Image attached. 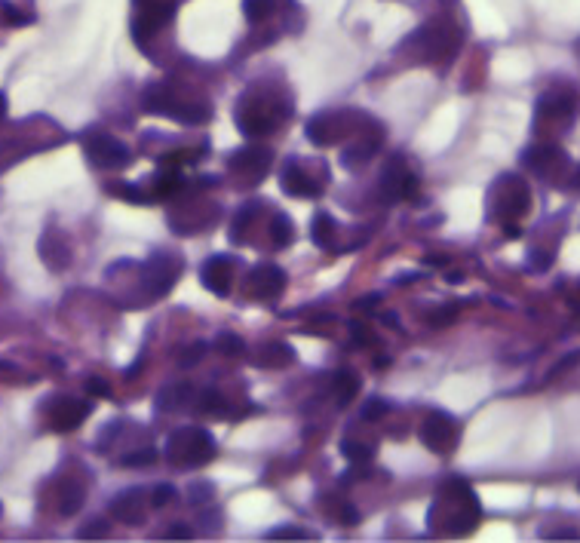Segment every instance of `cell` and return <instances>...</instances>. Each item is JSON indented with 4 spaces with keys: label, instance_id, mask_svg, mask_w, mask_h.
I'll return each instance as SVG.
<instances>
[{
    "label": "cell",
    "instance_id": "4dcf8cb0",
    "mask_svg": "<svg viewBox=\"0 0 580 543\" xmlns=\"http://www.w3.org/2000/svg\"><path fill=\"white\" fill-rule=\"evenodd\" d=\"M215 497V485H209V482H197V485H191V494H188V501L194 504V507H203V504H209Z\"/></svg>",
    "mask_w": 580,
    "mask_h": 543
},
{
    "label": "cell",
    "instance_id": "f546056e",
    "mask_svg": "<svg viewBox=\"0 0 580 543\" xmlns=\"http://www.w3.org/2000/svg\"><path fill=\"white\" fill-rule=\"evenodd\" d=\"M215 350H218V353H225V356H240V353L246 350V344H243L237 335L225 332V335H221V338L215 341Z\"/></svg>",
    "mask_w": 580,
    "mask_h": 543
},
{
    "label": "cell",
    "instance_id": "1f68e13d",
    "mask_svg": "<svg viewBox=\"0 0 580 543\" xmlns=\"http://www.w3.org/2000/svg\"><path fill=\"white\" fill-rule=\"evenodd\" d=\"M157 461V451L154 448H145V451H132V455H126L120 464L123 467H151Z\"/></svg>",
    "mask_w": 580,
    "mask_h": 543
},
{
    "label": "cell",
    "instance_id": "603a6c76",
    "mask_svg": "<svg viewBox=\"0 0 580 543\" xmlns=\"http://www.w3.org/2000/svg\"><path fill=\"white\" fill-rule=\"evenodd\" d=\"M341 455L350 461V464H369L375 458V445L363 442V439H344L341 442Z\"/></svg>",
    "mask_w": 580,
    "mask_h": 543
},
{
    "label": "cell",
    "instance_id": "60d3db41",
    "mask_svg": "<svg viewBox=\"0 0 580 543\" xmlns=\"http://www.w3.org/2000/svg\"><path fill=\"white\" fill-rule=\"evenodd\" d=\"M574 362H580V353H571V356H565L559 366L550 372V378H556V375H562V372H568V369H574Z\"/></svg>",
    "mask_w": 580,
    "mask_h": 543
},
{
    "label": "cell",
    "instance_id": "ee69618b",
    "mask_svg": "<svg viewBox=\"0 0 580 543\" xmlns=\"http://www.w3.org/2000/svg\"><path fill=\"white\" fill-rule=\"evenodd\" d=\"M4 114H7V96L0 93V117H4Z\"/></svg>",
    "mask_w": 580,
    "mask_h": 543
},
{
    "label": "cell",
    "instance_id": "836d02e7",
    "mask_svg": "<svg viewBox=\"0 0 580 543\" xmlns=\"http://www.w3.org/2000/svg\"><path fill=\"white\" fill-rule=\"evenodd\" d=\"M83 540H93V537H102V534H108V525L102 522V519H96V522H89V525H83L80 531H77Z\"/></svg>",
    "mask_w": 580,
    "mask_h": 543
},
{
    "label": "cell",
    "instance_id": "9c48e42d",
    "mask_svg": "<svg viewBox=\"0 0 580 543\" xmlns=\"http://www.w3.org/2000/svg\"><path fill=\"white\" fill-rule=\"evenodd\" d=\"M415 43H421L427 59H442V56H449L455 50V43H458V31L449 25V22H430L424 25L418 34H415Z\"/></svg>",
    "mask_w": 580,
    "mask_h": 543
},
{
    "label": "cell",
    "instance_id": "8992f818",
    "mask_svg": "<svg viewBox=\"0 0 580 543\" xmlns=\"http://www.w3.org/2000/svg\"><path fill=\"white\" fill-rule=\"evenodd\" d=\"M178 280V267H175V258L166 255V252H154L145 264H142V289L148 292L151 301L163 298Z\"/></svg>",
    "mask_w": 580,
    "mask_h": 543
},
{
    "label": "cell",
    "instance_id": "4fadbf2b",
    "mask_svg": "<svg viewBox=\"0 0 580 543\" xmlns=\"http://www.w3.org/2000/svg\"><path fill=\"white\" fill-rule=\"evenodd\" d=\"M86 415H89V402L62 396L50 405V427L59 430V433H71L86 421Z\"/></svg>",
    "mask_w": 580,
    "mask_h": 543
},
{
    "label": "cell",
    "instance_id": "5bb4252c",
    "mask_svg": "<svg viewBox=\"0 0 580 543\" xmlns=\"http://www.w3.org/2000/svg\"><path fill=\"white\" fill-rule=\"evenodd\" d=\"M522 163L531 166L541 178H553L562 166H568V157L556 145H534L522 154Z\"/></svg>",
    "mask_w": 580,
    "mask_h": 543
},
{
    "label": "cell",
    "instance_id": "ac0fdd59",
    "mask_svg": "<svg viewBox=\"0 0 580 543\" xmlns=\"http://www.w3.org/2000/svg\"><path fill=\"white\" fill-rule=\"evenodd\" d=\"M271 160H274V154L267 151L264 145H246V148H240V151L231 157V166L240 169V172H255V175H261V172H267Z\"/></svg>",
    "mask_w": 580,
    "mask_h": 543
},
{
    "label": "cell",
    "instance_id": "cb8c5ba5",
    "mask_svg": "<svg viewBox=\"0 0 580 543\" xmlns=\"http://www.w3.org/2000/svg\"><path fill=\"white\" fill-rule=\"evenodd\" d=\"M332 390H335V402L338 405H347L356 396V390H360V378H356L353 372H338Z\"/></svg>",
    "mask_w": 580,
    "mask_h": 543
},
{
    "label": "cell",
    "instance_id": "7bdbcfd3",
    "mask_svg": "<svg viewBox=\"0 0 580 543\" xmlns=\"http://www.w3.org/2000/svg\"><path fill=\"white\" fill-rule=\"evenodd\" d=\"M169 537H172V540H188V537H191V528H188V525H172V528H169Z\"/></svg>",
    "mask_w": 580,
    "mask_h": 543
},
{
    "label": "cell",
    "instance_id": "ab89813d",
    "mask_svg": "<svg viewBox=\"0 0 580 543\" xmlns=\"http://www.w3.org/2000/svg\"><path fill=\"white\" fill-rule=\"evenodd\" d=\"M86 390L93 393V396H111V390H108V384L102 378H89L86 381Z\"/></svg>",
    "mask_w": 580,
    "mask_h": 543
},
{
    "label": "cell",
    "instance_id": "f1b7e54d",
    "mask_svg": "<svg viewBox=\"0 0 580 543\" xmlns=\"http://www.w3.org/2000/svg\"><path fill=\"white\" fill-rule=\"evenodd\" d=\"M314 534H310L307 528H298V525H283V528H274L267 531V540H310Z\"/></svg>",
    "mask_w": 580,
    "mask_h": 543
},
{
    "label": "cell",
    "instance_id": "7402d4cb",
    "mask_svg": "<svg viewBox=\"0 0 580 543\" xmlns=\"http://www.w3.org/2000/svg\"><path fill=\"white\" fill-rule=\"evenodd\" d=\"M292 359H295V350L283 341H271V344H264V350H261V362L264 366H271V369H283V366H289Z\"/></svg>",
    "mask_w": 580,
    "mask_h": 543
},
{
    "label": "cell",
    "instance_id": "e575fe53",
    "mask_svg": "<svg viewBox=\"0 0 580 543\" xmlns=\"http://www.w3.org/2000/svg\"><path fill=\"white\" fill-rule=\"evenodd\" d=\"M206 353V344H194V347H188L185 353H182V359H178V366H185V369H191L194 362L200 359Z\"/></svg>",
    "mask_w": 580,
    "mask_h": 543
},
{
    "label": "cell",
    "instance_id": "2e32d148",
    "mask_svg": "<svg viewBox=\"0 0 580 543\" xmlns=\"http://www.w3.org/2000/svg\"><path fill=\"white\" fill-rule=\"evenodd\" d=\"M37 252H40L43 261H47L50 270H65V267L71 264V246H68V240L62 237V231H56V228H50L47 234L40 237Z\"/></svg>",
    "mask_w": 580,
    "mask_h": 543
},
{
    "label": "cell",
    "instance_id": "74e56055",
    "mask_svg": "<svg viewBox=\"0 0 580 543\" xmlns=\"http://www.w3.org/2000/svg\"><path fill=\"white\" fill-rule=\"evenodd\" d=\"M114 191H120L126 200H132V203H148V197H142V191L136 188V185H120V188H114Z\"/></svg>",
    "mask_w": 580,
    "mask_h": 543
},
{
    "label": "cell",
    "instance_id": "7c38bea8",
    "mask_svg": "<svg viewBox=\"0 0 580 543\" xmlns=\"http://www.w3.org/2000/svg\"><path fill=\"white\" fill-rule=\"evenodd\" d=\"M249 289L261 298V301H277L286 289V274L283 267L277 264H258L252 267L249 274Z\"/></svg>",
    "mask_w": 580,
    "mask_h": 543
},
{
    "label": "cell",
    "instance_id": "d4e9b609",
    "mask_svg": "<svg viewBox=\"0 0 580 543\" xmlns=\"http://www.w3.org/2000/svg\"><path fill=\"white\" fill-rule=\"evenodd\" d=\"M277 10V0H243V13L252 25L258 22H267Z\"/></svg>",
    "mask_w": 580,
    "mask_h": 543
},
{
    "label": "cell",
    "instance_id": "3957f363",
    "mask_svg": "<svg viewBox=\"0 0 580 543\" xmlns=\"http://www.w3.org/2000/svg\"><path fill=\"white\" fill-rule=\"evenodd\" d=\"M528 206L531 194L519 175H501L492 194H488V215H492V221H516L528 212Z\"/></svg>",
    "mask_w": 580,
    "mask_h": 543
},
{
    "label": "cell",
    "instance_id": "b9f144b4",
    "mask_svg": "<svg viewBox=\"0 0 580 543\" xmlns=\"http://www.w3.org/2000/svg\"><path fill=\"white\" fill-rule=\"evenodd\" d=\"M4 16L10 19V25H28V16L25 13H19L16 7H10V4H4Z\"/></svg>",
    "mask_w": 580,
    "mask_h": 543
},
{
    "label": "cell",
    "instance_id": "30bf717a",
    "mask_svg": "<svg viewBox=\"0 0 580 543\" xmlns=\"http://www.w3.org/2000/svg\"><path fill=\"white\" fill-rule=\"evenodd\" d=\"M231 280H234V261L228 255H212V258L203 261V267H200V283L209 292H215L218 298H228Z\"/></svg>",
    "mask_w": 580,
    "mask_h": 543
},
{
    "label": "cell",
    "instance_id": "52a82bcc",
    "mask_svg": "<svg viewBox=\"0 0 580 543\" xmlns=\"http://www.w3.org/2000/svg\"><path fill=\"white\" fill-rule=\"evenodd\" d=\"M458 436H461V424L445 415V412H433L424 427H421V439L430 451H436V455H449V451H455L458 445Z\"/></svg>",
    "mask_w": 580,
    "mask_h": 543
},
{
    "label": "cell",
    "instance_id": "6da1fadb",
    "mask_svg": "<svg viewBox=\"0 0 580 543\" xmlns=\"http://www.w3.org/2000/svg\"><path fill=\"white\" fill-rule=\"evenodd\" d=\"M215 439L203 427H185L175 430L166 442V461L175 467H203L215 458Z\"/></svg>",
    "mask_w": 580,
    "mask_h": 543
},
{
    "label": "cell",
    "instance_id": "83f0119b",
    "mask_svg": "<svg viewBox=\"0 0 580 543\" xmlns=\"http://www.w3.org/2000/svg\"><path fill=\"white\" fill-rule=\"evenodd\" d=\"M228 405H225V396H221L218 390H203L200 393V412H209V415H218V412H225Z\"/></svg>",
    "mask_w": 580,
    "mask_h": 543
},
{
    "label": "cell",
    "instance_id": "d6a6232c",
    "mask_svg": "<svg viewBox=\"0 0 580 543\" xmlns=\"http://www.w3.org/2000/svg\"><path fill=\"white\" fill-rule=\"evenodd\" d=\"M172 501H175V488H172L169 482L154 485V491H151V507H166V504H172Z\"/></svg>",
    "mask_w": 580,
    "mask_h": 543
},
{
    "label": "cell",
    "instance_id": "d6986e66",
    "mask_svg": "<svg viewBox=\"0 0 580 543\" xmlns=\"http://www.w3.org/2000/svg\"><path fill=\"white\" fill-rule=\"evenodd\" d=\"M378 145H381V129L375 126L369 139L363 135V139L356 142V148H344V151H341V160H344V166H350V169H360L363 163H369V157L378 151Z\"/></svg>",
    "mask_w": 580,
    "mask_h": 543
},
{
    "label": "cell",
    "instance_id": "7a4b0ae2",
    "mask_svg": "<svg viewBox=\"0 0 580 543\" xmlns=\"http://www.w3.org/2000/svg\"><path fill=\"white\" fill-rule=\"evenodd\" d=\"M142 105H145V111L160 114V117H172L178 123H206L212 117L209 105H203V102H185L178 93H172L166 83L148 86L145 96H142Z\"/></svg>",
    "mask_w": 580,
    "mask_h": 543
},
{
    "label": "cell",
    "instance_id": "484cf974",
    "mask_svg": "<svg viewBox=\"0 0 580 543\" xmlns=\"http://www.w3.org/2000/svg\"><path fill=\"white\" fill-rule=\"evenodd\" d=\"M271 240H274L277 249H286L295 240V224L289 221V215H277L271 221Z\"/></svg>",
    "mask_w": 580,
    "mask_h": 543
},
{
    "label": "cell",
    "instance_id": "277c9868",
    "mask_svg": "<svg viewBox=\"0 0 580 543\" xmlns=\"http://www.w3.org/2000/svg\"><path fill=\"white\" fill-rule=\"evenodd\" d=\"M83 154H86L89 163L99 166V169H123V166H129V160H132V151H129L120 139L108 135V132L86 135Z\"/></svg>",
    "mask_w": 580,
    "mask_h": 543
},
{
    "label": "cell",
    "instance_id": "8d00e7d4",
    "mask_svg": "<svg viewBox=\"0 0 580 543\" xmlns=\"http://www.w3.org/2000/svg\"><path fill=\"white\" fill-rule=\"evenodd\" d=\"M455 313H458V307H442V310H433L430 323H433V326H449V323L455 320Z\"/></svg>",
    "mask_w": 580,
    "mask_h": 543
},
{
    "label": "cell",
    "instance_id": "4316f807",
    "mask_svg": "<svg viewBox=\"0 0 580 543\" xmlns=\"http://www.w3.org/2000/svg\"><path fill=\"white\" fill-rule=\"evenodd\" d=\"M83 501H86L83 488H80V485H68V488H65V494H62V504H59L62 516H74V513H80Z\"/></svg>",
    "mask_w": 580,
    "mask_h": 543
},
{
    "label": "cell",
    "instance_id": "5b68a950",
    "mask_svg": "<svg viewBox=\"0 0 580 543\" xmlns=\"http://www.w3.org/2000/svg\"><path fill=\"white\" fill-rule=\"evenodd\" d=\"M378 191H381V200H387V203L415 197V194H418V175L412 172V166H409L403 157L396 154V157L384 166V172H381V185H378Z\"/></svg>",
    "mask_w": 580,
    "mask_h": 543
},
{
    "label": "cell",
    "instance_id": "9a60e30c",
    "mask_svg": "<svg viewBox=\"0 0 580 543\" xmlns=\"http://www.w3.org/2000/svg\"><path fill=\"white\" fill-rule=\"evenodd\" d=\"M304 135L314 145H320V148H329V145H335L341 135H344V120L341 117H335V114H320V117H314V120H307V126H304Z\"/></svg>",
    "mask_w": 580,
    "mask_h": 543
},
{
    "label": "cell",
    "instance_id": "f35d334b",
    "mask_svg": "<svg viewBox=\"0 0 580 543\" xmlns=\"http://www.w3.org/2000/svg\"><path fill=\"white\" fill-rule=\"evenodd\" d=\"M338 519H341L344 525H356V522H360L363 516L356 513V507H353V504H344V507H341V513H338Z\"/></svg>",
    "mask_w": 580,
    "mask_h": 543
},
{
    "label": "cell",
    "instance_id": "ba28073f",
    "mask_svg": "<svg viewBox=\"0 0 580 543\" xmlns=\"http://www.w3.org/2000/svg\"><path fill=\"white\" fill-rule=\"evenodd\" d=\"M286 111H271V108H264L252 99H246L243 105H237V129L243 135H249V139H258V135H267L283 117Z\"/></svg>",
    "mask_w": 580,
    "mask_h": 543
},
{
    "label": "cell",
    "instance_id": "ffe728a7",
    "mask_svg": "<svg viewBox=\"0 0 580 543\" xmlns=\"http://www.w3.org/2000/svg\"><path fill=\"white\" fill-rule=\"evenodd\" d=\"M574 114V102L562 93H544L541 102H538V117H547V120H565Z\"/></svg>",
    "mask_w": 580,
    "mask_h": 543
},
{
    "label": "cell",
    "instance_id": "8fae6325",
    "mask_svg": "<svg viewBox=\"0 0 580 543\" xmlns=\"http://www.w3.org/2000/svg\"><path fill=\"white\" fill-rule=\"evenodd\" d=\"M145 507H148V494L142 488H126L111 501V516L129 528H136L145 522Z\"/></svg>",
    "mask_w": 580,
    "mask_h": 543
},
{
    "label": "cell",
    "instance_id": "e0dca14e",
    "mask_svg": "<svg viewBox=\"0 0 580 543\" xmlns=\"http://www.w3.org/2000/svg\"><path fill=\"white\" fill-rule=\"evenodd\" d=\"M280 185H283V191L292 194V197H320V185H317V181L310 178L298 163H289V166L283 169Z\"/></svg>",
    "mask_w": 580,
    "mask_h": 543
},
{
    "label": "cell",
    "instance_id": "44dd1931",
    "mask_svg": "<svg viewBox=\"0 0 580 543\" xmlns=\"http://www.w3.org/2000/svg\"><path fill=\"white\" fill-rule=\"evenodd\" d=\"M310 240L323 249H332V240H335V218L329 212H317L314 221H310Z\"/></svg>",
    "mask_w": 580,
    "mask_h": 543
},
{
    "label": "cell",
    "instance_id": "d590c367",
    "mask_svg": "<svg viewBox=\"0 0 580 543\" xmlns=\"http://www.w3.org/2000/svg\"><path fill=\"white\" fill-rule=\"evenodd\" d=\"M381 415H387V405H384L381 399H369V402H366V409H363V418H366V421H378Z\"/></svg>",
    "mask_w": 580,
    "mask_h": 543
}]
</instances>
